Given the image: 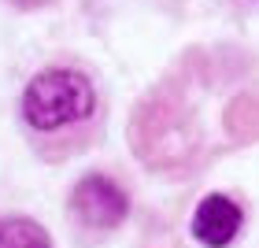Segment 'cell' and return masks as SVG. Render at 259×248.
<instances>
[{
	"label": "cell",
	"mask_w": 259,
	"mask_h": 248,
	"mask_svg": "<svg viewBox=\"0 0 259 248\" xmlns=\"http://www.w3.org/2000/svg\"><path fill=\"white\" fill-rule=\"evenodd\" d=\"M93 108H97V93L89 78L70 67L41 70L22 89V119L37 134H63L70 126H81Z\"/></svg>",
	"instance_id": "6da1fadb"
},
{
	"label": "cell",
	"mask_w": 259,
	"mask_h": 248,
	"mask_svg": "<svg viewBox=\"0 0 259 248\" xmlns=\"http://www.w3.org/2000/svg\"><path fill=\"white\" fill-rule=\"evenodd\" d=\"M237 230H241V208L233 204L230 196H219L215 193V196L200 200V208L193 215V233H196L200 244L226 248L233 237H237Z\"/></svg>",
	"instance_id": "3957f363"
},
{
	"label": "cell",
	"mask_w": 259,
	"mask_h": 248,
	"mask_svg": "<svg viewBox=\"0 0 259 248\" xmlns=\"http://www.w3.org/2000/svg\"><path fill=\"white\" fill-rule=\"evenodd\" d=\"M70 208H74V215L85 222V226L111 230V226H119V222L126 219L130 200H126V193L111 178H104V174H89V178H81L74 185Z\"/></svg>",
	"instance_id": "7a4b0ae2"
},
{
	"label": "cell",
	"mask_w": 259,
	"mask_h": 248,
	"mask_svg": "<svg viewBox=\"0 0 259 248\" xmlns=\"http://www.w3.org/2000/svg\"><path fill=\"white\" fill-rule=\"evenodd\" d=\"M0 248H52L49 233H45L33 219H0Z\"/></svg>",
	"instance_id": "277c9868"
}]
</instances>
